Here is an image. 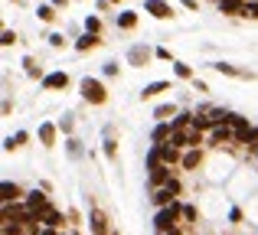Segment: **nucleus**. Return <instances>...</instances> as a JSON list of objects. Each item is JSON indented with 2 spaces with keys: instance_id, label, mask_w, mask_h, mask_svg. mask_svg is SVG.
Returning <instances> with one entry per match:
<instances>
[{
  "instance_id": "9b49d317",
  "label": "nucleus",
  "mask_w": 258,
  "mask_h": 235,
  "mask_svg": "<svg viewBox=\"0 0 258 235\" xmlns=\"http://www.w3.org/2000/svg\"><path fill=\"white\" fill-rule=\"evenodd\" d=\"M88 222H92V235H108V216L101 209H92Z\"/></svg>"
},
{
  "instance_id": "9d476101",
  "label": "nucleus",
  "mask_w": 258,
  "mask_h": 235,
  "mask_svg": "<svg viewBox=\"0 0 258 235\" xmlns=\"http://www.w3.org/2000/svg\"><path fill=\"white\" fill-rule=\"evenodd\" d=\"M216 4H219V13H226V17H242L248 0H216Z\"/></svg>"
},
{
  "instance_id": "4be33fe9",
  "label": "nucleus",
  "mask_w": 258,
  "mask_h": 235,
  "mask_svg": "<svg viewBox=\"0 0 258 235\" xmlns=\"http://www.w3.org/2000/svg\"><path fill=\"white\" fill-rule=\"evenodd\" d=\"M56 10H59L56 4H43L39 7V20H43V23H52V20H56Z\"/></svg>"
},
{
  "instance_id": "7ed1b4c3",
  "label": "nucleus",
  "mask_w": 258,
  "mask_h": 235,
  "mask_svg": "<svg viewBox=\"0 0 258 235\" xmlns=\"http://www.w3.org/2000/svg\"><path fill=\"white\" fill-rule=\"evenodd\" d=\"M147 167H151V186H164L167 180H170V164H164V160H157V157H147Z\"/></svg>"
},
{
  "instance_id": "ea45409f",
  "label": "nucleus",
  "mask_w": 258,
  "mask_h": 235,
  "mask_svg": "<svg viewBox=\"0 0 258 235\" xmlns=\"http://www.w3.org/2000/svg\"><path fill=\"white\" fill-rule=\"evenodd\" d=\"M255 157H258V153H255Z\"/></svg>"
},
{
  "instance_id": "0eeeda50",
  "label": "nucleus",
  "mask_w": 258,
  "mask_h": 235,
  "mask_svg": "<svg viewBox=\"0 0 258 235\" xmlns=\"http://www.w3.org/2000/svg\"><path fill=\"white\" fill-rule=\"evenodd\" d=\"M144 10L151 13L154 20H170L173 17V7L167 0H144Z\"/></svg>"
},
{
  "instance_id": "20e7f679",
  "label": "nucleus",
  "mask_w": 258,
  "mask_h": 235,
  "mask_svg": "<svg viewBox=\"0 0 258 235\" xmlns=\"http://www.w3.org/2000/svg\"><path fill=\"white\" fill-rule=\"evenodd\" d=\"M151 157H157V160H164V164H180V147H176V144H170V140H164V144H157V147H154V150H151Z\"/></svg>"
},
{
  "instance_id": "5701e85b",
  "label": "nucleus",
  "mask_w": 258,
  "mask_h": 235,
  "mask_svg": "<svg viewBox=\"0 0 258 235\" xmlns=\"http://www.w3.org/2000/svg\"><path fill=\"white\" fill-rule=\"evenodd\" d=\"M147 59H151V49H141V46L131 49V62L134 65H147Z\"/></svg>"
},
{
  "instance_id": "393cba45",
  "label": "nucleus",
  "mask_w": 258,
  "mask_h": 235,
  "mask_svg": "<svg viewBox=\"0 0 258 235\" xmlns=\"http://www.w3.org/2000/svg\"><path fill=\"white\" fill-rule=\"evenodd\" d=\"M170 124H173V131H176V127H189V124H193V115H189V111H183V115H176Z\"/></svg>"
},
{
  "instance_id": "7c9ffc66",
  "label": "nucleus",
  "mask_w": 258,
  "mask_h": 235,
  "mask_svg": "<svg viewBox=\"0 0 258 235\" xmlns=\"http://www.w3.org/2000/svg\"><path fill=\"white\" fill-rule=\"evenodd\" d=\"M49 46H56V49H62V46H66V36H62V33H52V36H49Z\"/></svg>"
},
{
  "instance_id": "2eb2a0df",
  "label": "nucleus",
  "mask_w": 258,
  "mask_h": 235,
  "mask_svg": "<svg viewBox=\"0 0 258 235\" xmlns=\"http://www.w3.org/2000/svg\"><path fill=\"white\" fill-rule=\"evenodd\" d=\"M160 92H170V82H151L141 89V98H157Z\"/></svg>"
},
{
  "instance_id": "1a4fd4ad",
  "label": "nucleus",
  "mask_w": 258,
  "mask_h": 235,
  "mask_svg": "<svg viewBox=\"0 0 258 235\" xmlns=\"http://www.w3.org/2000/svg\"><path fill=\"white\" fill-rule=\"evenodd\" d=\"M173 190H170V186H154V193H151V203L154 206H157V209H160V206H170L173 203Z\"/></svg>"
},
{
  "instance_id": "f3484780",
  "label": "nucleus",
  "mask_w": 258,
  "mask_h": 235,
  "mask_svg": "<svg viewBox=\"0 0 258 235\" xmlns=\"http://www.w3.org/2000/svg\"><path fill=\"white\" fill-rule=\"evenodd\" d=\"M26 140H30V134H26V131H17V134H10V137L4 140V147H7V150H17V147H23Z\"/></svg>"
},
{
  "instance_id": "39448f33",
  "label": "nucleus",
  "mask_w": 258,
  "mask_h": 235,
  "mask_svg": "<svg viewBox=\"0 0 258 235\" xmlns=\"http://www.w3.org/2000/svg\"><path fill=\"white\" fill-rule=\"evenodd\" d=\"M23 199H26V206H30V212H33V216L39 219V222H43V216H46V212H49V199H46V196H43V193H39V190L26 193Z\"/></svg>"
},
{
  "instance_id": "a211bd4d",
  "label": "nucleus",
  "mask_w": 258,
  "mask_h": 235,
  "mask_svg": "<svg viewBox=\"0 0 258 235\" xmlns=\"http://www.w3.org/2000/svg\"><path fill=\"white\" fill-rule=\"evenodd\" d=\"M43 225H52V229H62V225H66V216H62L59 209H49V212L43 216Z\"/></svg>"
},
{
  "instance_id": "58836bf2",
  "label": "nucleus",
  "mask_w": 258,
  "mask_h": 235,
  "mask_svg": "<svg viewBox=\"0 0 258 235\" xmlns=\"http://www.w3.org/2000/svg\"><path fill=\"white\" fill-rule=\"evenodd\" d=\"M13 4H17V0H13Z\"/></svg>"
},
{
  "instance_id": "f03ea898",
  "label": "nucleus",
  "mask_w": 258,
  "mask_h": 235,
  "mask_svg": "<svg viewBox=\"0 0 258 235\" xmlns=\"http://www.w3.org/2000/svg\"><path fill=\"white\" fill-rule=\"evenodd\" d=\"M79 89H82V98L92 102V105H105L108 102V92H105V85H101L98 79H82Z\"/></svg>"
},
{
  "instance_id": "2f4dec72",
  "label": "nucleus",
  "mask_w": 258,
  "mask_h": 235,
  "mask_svg": "<svg viewBox=\"0 0 258 235\" xmlns=\"http://www.w3.org/2000/svg\"><path fill=\"white\" fill-rule=\"evenodd\" d=\"M23 65H26V72H30V75H33V79H36V75H39V69H36V62H33V59H23Z\"/></svg>"
},
{
  "instance_id": "cd10ccee",
  "label": "nucleus",
  "mask_w": 258,
  "mask_h": 235,
  "mask_svg": "<svg viewBox=\"0 0 258 235\" xmlns=\"http://www.w3.org/2000/svg\"><path fill=\"white\" fill-rule=\"evenodd\" d=\"M242 17H252V20H258V0H248V4H245V10H242Z\"/></svg>"
},
{
  "instance_id": "c85d7f7f",
  "label": "nucleus",
  "mask_w": 258,
  "mask_h": 235,
  "mask_svg": "<svg viewBox=\"0 0 258 235\" xmlns=\"http://www.w3.org/2000/svg\"><path fill=\"white\" fill-rule=\"evenodd\" d=\"M85 30H88V33H101V20H98V17H88V20H85Z\"/></svg>"
},
{
  "instance_id": "c756f323",
  "label": "nucleus",
  "mask_w": 258,
  "mask_h": 235,
  "mask_svg": "<svg viewBox=\"0 0 258 235\" xmlns=\"http://www.w3.org/2000/svg\"><path fill=\"white\" fill-rule=\"evenodd\" d=\"M17 43V33L13 30H4V36H0V46H13Z\"/></svg>"
},
{
  "instance_id": "e433bc0d",
  "label": "nucleus",
  "mask_w": 258,
  "mask_h": 235,
  "mask_svg": "<svg viewBox=\"0 0 258 235\" xmlns=\"http://www.w3.org/2000/svg\"><path fill=\"white\" fill-rule=\"evenodd\" d=\"M52 4H56V7H66V4H69V0H52Z\"/></svg>"
},
{
  "instance_id": "ddd939ff",
  "label": "nucleus",
  "mask_w": 258,
  "mask_h": 235,
  "mask_svg": "<svg viewBox=\"0 0 258 235\" xmlns=\"http://www.w3.org/2000/svg\"><path fill=\"white\" fill-rule=\"evenodd\" d=\"M95 46H101L98 33H88V30H85V36L76 39V49H79V52H88V49H95Z\"/></svg>"
},
{
  "instance_id": "473e14b6",
  "label": "nucleus",
  "mask_w": 258,
  "mask_h": 235,
  "mask_svg": "<svg viewBox=\"0 0 258 235\" xmlns=\"http://www.w3.org/2000/svg\"><path fill=\"white\" fill-rule=\"evenodd\" d=\"M105 75H118V62H105Z\"/></svg>"
},
{
  "instance_id": "f704fd0d",
  "label": "nucleus",
  "mask_w": 258,
  "mask_h": 235,
  "mask_svg": "<svg viewBox=\"0 0 258 235\" xmlns=\"http://www.w3.org/2000/svg\"><path fill=\"white\" fill-rule=\"evenodd\" d=\"M183 219H196V209H193V206H183Z\"/></svg>"
},
{
  "instance_id": "6ab92c4d",
  "label": "nucleus",
  "mask_w": 258,
  "mask_h": 235,
  "mask_svg": "<svg viewBox=\"0 0 258 235\" xmlns=\"http://www.w3.org/2000/svg\"><path fill=\"white\" fill-rule=\"evenodd\" d=\"M183 170H196V167H200V150H196V147H189L186 153H183Z\"/></svg>"
},
{
  "instance_id": "72a5a7b5",
  "label": "nucleus",
  "mask_w": 258,
  "mask_h": 235,
  "mask_svg": "<svg viewBox=\"0 0 258 235\" xmlns=\"http://www.w3.org/2000/svg\"><path fill=\"white\" fill-rule=\"evenodd\" d=\"M39 235H59V229H52V225H39Z\"/></svg>"
},
{
  "instance_id": "a878e982",
  "label": "nucleus",
  "mask_w": 258,
  "mask_h": 235,
  "mask_svg": "<svg viewBox=\"0 0 258 235\" xmlns=\"http://www.w3.org/2000/svg\"><path fill=\"white\" fill-rule=\"evenodd\" d=\"M213 69H216V72H226V75H235V79H239V75H245V72H239L235 65H229V62H216Z\"/></svg>"
},
{
  "instance_id": "4468645a",
  "label": "nucleus",
  "mask_w": 258,
  "mask_h": 235,
  "mask_svg": "<svg viewBox=\"0 0 258 235\" xmlns=\"http://www.w3.org/2000/svg\"><path fill=\"white\" fill-rule=\"evenodd\" d=\"M151 137H154V144H164V140H170V137H173V124H170V121H160V124L154 127Z\"/></svg>"
},
{
  "instance_id": "f8f14e48",
  "label": "nucleus",
  "mask_w": 258,
  "mask_h": 235,
  "mask_svg": "<svg viewBox=\"0 0 258 235\" xmlns=\"http://www.w3.org/2000/svg\"><path fill=\"white\" fill-rule=\"evenodd\" d=\"M0 193H4V203H17V199L26 196V193L20 190L17 183H10V180H4V183H0Z\"/></svg>"
},
{
  "instance_id": "423d86ee",
  "label": "nucleus",
  "mask_w": 258,
  "mask_h": 235,
  "mask_svg": "<svg viewBox=\"0 0 258 235\" xmlns=\"http://www.w3.org/2000/svg\"><path fill=\"white\" fill-rule=\"evenodd\" d=\"M229 140H235V127L229 124V121H222V124H216L213 131H209V144L213 147H222V144H229Z\"/></svg>"
},
{
  "instance_id": "6e6552de",
  "label": "nucleus",
  "mask_w": 258,
  "mask_h": 235,
  "mask_svg": "<svg viewBox=\"0 0 258 235\" xmlns=\"http://www.w3.org/2000/svg\"><path fill=\"white\" fill-rule=\"evenodd\" d=\"M43 89L46 92L69 89V72H49V75H43Z\"/></svg>"
},
{
  "instance_id": "dca6fc26",
  "label": "nucleus",
  "mask_w": 258,
  "mask_h": 235,
  "mask_svg": "<svg viewBox=\"0 0 258 235\" xmlns=\"http://www.w3.org/2000/svg\"><path fill=\"white\" fill-rule=\"evenodd\" d=\"M118 26H121V30H134V26H138V10L118 13Z\"/></svg>"
},
{
  "instance_id": "f257e3e1",
  "label": "nucleus",
  "mask_w": 258,
  "mask_h": 235,
  "mask_svg": "<svg viewBox=\"0 0 258 235\" xmlns=\"http://www.w3.org/2000/svg\"><path fill=\"white\" fill-rule=\"evenodd\" d=\"M180 216H183V206L173 199L170 206H160V209H157V216H154V229H176Z\"/></svg>"
},
{
  "instance_id": "bb28decb",
  "label": "nucleus",
  "mask_w": 258,
  "mask_h": 235,
  "mask_svg": "<svg viewBox=\"0 0 258 235\" xmlns=\"http://www.w3.org/2000/svg\"><path fill=\"white\" fill-rule=\"evenodd\" d=\"M229 124H232L235 131H242V127H248V118H242V115H235V111H229Z\"/></svg>"
},
{
  "instance_id": "c9c22d12",
  "label": "nucleus",
  "mask_w": 258,
  "mask_h": 235,
  "mask_svg": "<svg viewBox=\"0 0 258 235\" xmlns=\"http://www.w3.org/2000/svg\"><path fill=\"white\" fill-rule=\"evenodd\" d=\"M183 7H186V10H196V0H183Z\"/></svg>"
},
{
  "instance_id": "412c9836",
  "label": "nucleus",
  "mask_w": 258,
  "mask_h": 235,
  "mask_svg": "<svg viewBox=\"0 0 258 235\" xmlns=\"http://www.w3.org/2000/svg\"><path fill=\"white\" fill-rule=\"evenodd\" d=\"M173 115H176V105H173V102H170V105H160V108L154 111V118H157V121H170Z\"/></svg>"
},
{
  "instance_id": "b1692460",
  "label": "nucleus",
  "mask_w": 258,
  "mask_h": 235,
  "mask_svg": "<svg viewBox=\"0 0 258 235\" xmlns=\"http://www.w3.org/2000/svg\"><path fill=\"white\" fill-rule=\"evenodd\" d=\"M173 75H176V79H193V65H186V62H173Z\"/></svg>"
},
{
  "instance_id": "aec40b11",
  "label": "nucleus",
  "mask_w": 258,
  "mask_h": 235,
  "mask_svg": "<svg viewBox=\"0 0 258 235\" xmlns=\"http://www.w3.org/2000/svg\"><path fill=\"white\" fill-rule=\"evenodd\" d=\"M39 140H43V147L56 144V124H43V127H39Z\"/></svg>"
},
{
  "instance_id": "4c0bfd02",
  "label": "nucleus",
  "mask_w": 258,
  "mask_h": 235,
  "mask_svg": "<svg viewBox=\"0 0 258 235\" xmlns=\"http://www.w3.org/2000/svg\"><path fill=\"white\" fill-rule=\"evenodd\" d=\"M111 4H118V0H111Z\"/></svg>"
}]
</instances>
